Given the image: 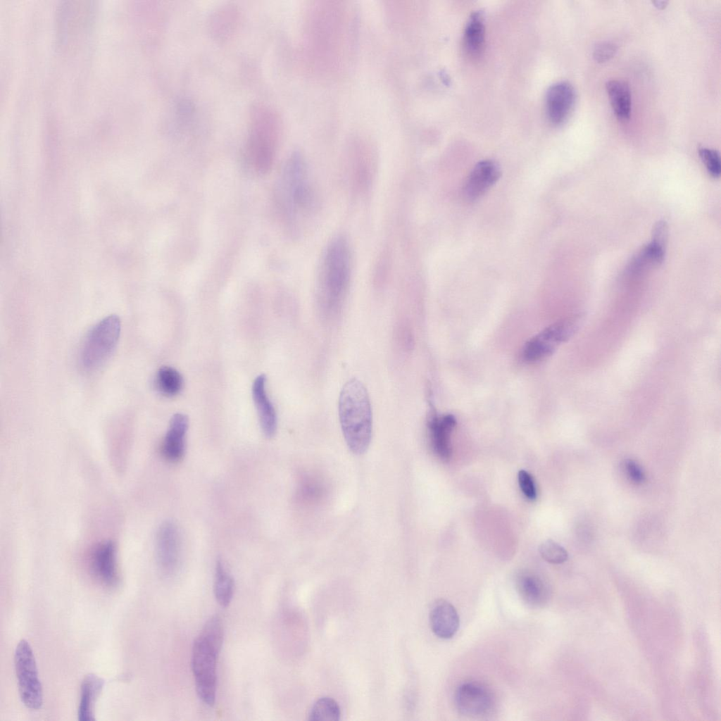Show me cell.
Wrapping results in <instances>:
<instances>
[{"instance_id":"6da1fadb","label":"cell","mask_w":721,"mask_h":721,"mask_svg":"<svg viewBox=\"0 0 721 721\" xmlns=\"http://www.w3.org/2000/svg\"><path fill=\"white\" fill-rule=\"evenodd\" d=\"M280 212L289 228L297 230L315 213L318 201L308 170L300 158L293 157L284 168L277 192Z\"/></svg>"},{"instance_id":"7a4b0ae2","label":"cell","mask_w":721,"mask_h":721,"mask_svg":"<svg viewBox=\"0 0 721 721\" xmlns=\"http://www.w3.org/2000/svg\"><path fill=\"white\" fill-rule=\"evenodd\" d=\"M318 289L321 305L328 313L341 306L352 273V255L347 239L333 238L327 245L318 267Z\"/></svg>"},{"instance_id":"3957f363","label":"cell","mask_w":721,"mask_h":721,"mask_svg":"<svg viewBox=\"0 0 721 721\" xmlns=\"http://www.w3.org/2000/svg\"><path fill=\"white\" fill-rule=\"evenodd\" d=\"M339 417L350 451L356 455L365 453L372 435V409L365 387L356 378L347 381L341 390Z\"/></svg>"},{"instance_id":"277c9868","label":"cell","mask_w":721,"mask_h":721,"mask_svg":"<svg viewBox=\"0 0 721 721\" xmlns=\"http://www.w3.org/2000/svg\"><path fill=\"white\" fill-rule=\"evenodd\" d=\"M280 120L271 107L261 104L250 111L246 159L256 173H268L274 161L281 132Z\"/></svg>"},{"instance_id":"5b68a950","label":"cell","mask_w":721,"mask_h":721,"mask_svg":"<svg viewBox=\"0 0 721 721\" xmlns=\"http://www.w3.org/2000/svg\"><path fill=\"white\" fill-rule=\"evenodd\" d=\"M222 641V636L201 630L192 647V670L196 694L209 706H213L215 701L217 658Z\"/></svg>"},{"instance_id":"8992f818","label":"cell","mask_w":721,"mask_h":721,"mask_svg":"<svg viewBox=\"0 0 721 721\" xmlns=\"http://www.w3.org/2000/svg\"><path fill=\"white\" fill-rule=\"evenodd\" d=\"M121 324L119 317L111 315L100 320L86 335L80 348L81 367L93 371L102 366L112 355L119 340Z\"/></svg>"},{"instance_id":"52a82bcc","label":"cell","mask_w":721,"mask_h":721,"mask_svg":"<svg viewBox=\"0 0 721 721\" xmlns=\"http://www.w3.org/2000/svg\"><path fill=\"white\" fill-rule=\"evenodd\" d=\"M582 321V314L576 313L546 327L525 344L522 351V359L527 363H534L552 355L559 345L577 332Z\"/></svg>"},{"instance_id":"ba28073f","label":"cell","mask_w":721,"mask_h":721,"mask_svg":"<svg viewBox=\"0 0 721 721\" xmlns=\"http://www.w3.org/2000/svg\"><path fill=\"white\" fill-rule=\"evenodd\" d=\"M14 666L22 703L30 710L40 709L43 704L42 686L32 648L25 639H21L16 646Z\"/></svg>"},{"instance_id":"9c48e42d","label":"cell","mask_w":721,"mask_h":721,"mask_svg":"<svg viewBox=\"0 0 721 721\" xmlns=\"http://www.w3.org/2000/svg\"><path fill=\"white\" fill-rule=\"evenodd\" d=\"M454 701L460 713L469 717H482L491 712L494 703L491 691L477 682H466L456 690Z\"/></svg>"},{"instance_id":"30bf717a","label":"cell","mask_w":721,"mask_h":721,"mask_svg":"<svg viewBox=\"0 0 721 721\" xmlns=\"http://www.w3.org/2000/svg\"><path fill=\"white\" fill-rule=\"evenodd\" d=\"M156 559L161 572L173 575L179 565L180 558V537L178 529L171 521L163 522L156 534Z\"/></svg>"},{"instance_id":"8fae6325","label":"cell","mask_w":721,"mask_h":721,"mask_svg":"<svg viewBox=\"0 0 721 721\" xmlns=\"http://www.w3.org/2000/svg\"><path fill=\"white\" fill-rule=\"evenodd\" d=\"M90 566L95 577L103 585L114 587L120 579L117 548L111 541H105L97 544L90 557Z\"/></svg>"},{"instance_id":"7c38bea8","label":"cell","mask_w":721,"mask_h":721,"mask_svg":"<svg viewBox=\"0 0 721 721\" xmlns=\"http://www.w3.org/2000/svg\"><path fill=\"white\" fill-rule=\"evenodd\" d=\"M575 101L573 87L567 82L551 85L546 95V113L549 121L556 125L562 124L571 113Z\"/></svg>"},{"instance_id":"4fadbf2b","label":"cell","mask_w":721,"mask_h":721,"mask_svg":"<svg viewBox=\"0 0 721 721\" xmlns=\"http://www.w3.org/2000/svg\"><path fill=\"white\" fill-rule=\"evenodd\" d=\"M500 176L501 169L497 163L491 160L481 161L475 165L465 182L464 197L470 201L479 199Z\"/></svg>"},{"instance_id":"5bb4252c","label":"cell","mask_w":721,"mask_h":721,"mask_svg":"<svg viewBox=\"0 0 721 721\" xmlns=\"http://www.w3.org/2000/svg\"><path fill=\"white\" fill-rule=\"evenodd\" d=\"M456 424L455 417L450 414L439 416L431 413L428 417L427 427L432 448L443 461H448L451 458L450 435Z\"/></svg>"},{"instance_id":"9a60e30c","label":"cell","mask_w":721,"mask_h":721,"mask_svg":"<svg viewBox=\"0 0 721 721\" xmlns=\"http://www.w3.org/2000/svg\"><path fill=\"white\" fill-rule=\"evenodd\" d=\"M430 622L433 633L443 639H449L457 633L460 619L455 607L445 600L435 602L430 613Z\"/></svg>"},{"instance_id":"2e32d148","label":"cell","mask_w":721,"mask_h":721,"mask_svg":"<svg viewBox=\"0 0 721 721\" xmlns=\"http://www.w3.org/2000/svg\"><path fill=\"white\" fill-rule=\"evenodd\" d=\"M187 427L188 418L185 415L176 413L172 417L161 446V453L168 461L174 463L182 458Z\"/></svg>"},{"instance_id":"e0dca14e","label":"cell","mask_w":721,"mask_h":721,"mask_svg":"<svg viewBox=\"0 0 721 721\" xmlns=\"http://www.w3.org/2000/svg\"><path fill=\"white\" fill-rule=\"evenodd\" d=\"M516 589L524 603L531 608L544 606L550 597L548 584L539 576L530 573L518 577Z\"/></svg>"},{"instance_id":"ac0fdd59","label":"cell","mask_w":721,"mask_h":721,"mask_svg":"<svg viewBox=\"0 0 721 721\" xmlns=\"http://www.w3.org/2000/svg\"><path fill=\"white\" fill-rule=\"evenodd\" d=\"M265 384V376L260 375L253 382L252 394L262 430L266 437H272L277 429V416L275 410L267 396Z\"/></svg>"},{"instance_id":"d6986e66","label":"cell","mask_w":721,"mask_h":721,"mask_svg":"<svg viewBox=\"0 0 721 721\" xmlns=\"http://www.w3.org/2000/svg\"><path fill=\"white\" fill-rule=\"evenodd\" d=\"M105 682L103 678L94 673L86 675L80 685V697L77 709V719L80 721H94L95 704L101 694Z\"/></svg>"},{"instance_id":"ffe728a7","label":"cell","mask_w":721,"mask_h":721,"mask_svg":"<svg viewBox=\"0 0 721 721\" xmlns=\"http://www.w3.org/2000/svg\"><path fill=\"white\" fill-rule=\"evenodd\" d=\"M606 92L612 108L618 119L627 120L630 117L632 96L629 84L622 80H610L606 84Z\"/></svg>"},{"instance_id":"44dd1931","label":"cell","mask_w":721,"mask_h":721,"mask_svg":"<svg viewBox=\"0 0 721 721\" xmlns=\"http://www.w3.org/2000/svg\"><path fill=\"white\" fill-rule=\"evenodd\" d=\"M485 28L484 18L479 11L472 13L464 30V46L466 52L472 57L479 56L484 50Z\"/></svg>"},{"instance_id":"7402d4cb","label":"cell","mask_w":721,"mask_h":721,"mask_svg":"<svg viewBox=\"0 0 721 721\" xmlns=\"http://www.w3.org/2000/svg\"><path fill=\"white\" fill-rule=\"evenodd\" d=\"M234 580L227 572L224 565L218 560L215 566L214 580V594L218 603L227 606L233 597Z\"/></svg>"},{"instance_id":"603a6c76","label":"cell","mask_w":721,"mask_h":721,"mask_svg":"<svg viewBox=\"0 0 721 721\" xmlns=\"http://www.w3.org/2000/svg\"><path fill=\"white\" fill-rule=\"evenodd\" d=\"M155 383L161 394L167 396H173L181 391L183 380L181 375L175 369L164 366L158 370Z\"/></svg>"},{"instance_id":"cb8c5ba5","label":"cell","mask_w":721,"mask_h":721,"mask_svg":"<svg viewBox=\"0 0 721 721\" xmlns=\"http://www.w3.org/2000/svg\"><path fill=\"white\" fill-rule=\"evenodd\" d=\"M341 710L338 703L332 698L322 697L317 700L311 709L309 720L312 721H337L340 719Z\"/></svg>"},{"instance_id":"d4e9b609","label":"cell","mask_w":721,"mask_h":721,"mask_svg":"<svg viewBox=\"0 0 721 721\" xmlns=\"http://www.w3.org/2000/svg\"><path fill=\"white\" fill-rule=\"evenodd\" d=\"M539 551L543 559L553 564L563 563L568 557L567 551L551 539L544 541L539 546Z\"/></svg>"},{"instance_id":"484cf974","label":"cell","mask_w":721,"mask_h":721,"mask_svg":"<svg viewBox=\"0 0 721 721\" xmlns=\"http://www.w3.org/2000/svg\"><path fill=\"white\" fill-rule=\"evenodd\" d=\"M698 153L708 173L713 177H718L721 173L720 158L718 152L708 148H701L698 150Z\"/></svg>"},{"instance_id":"4316f807","label":"cell","mask_w":721,"mask_h":721,"mask_svg":"<svg viewBox=\"0 0 721 721\" xmlns=\"http://www.w3.org/2000/svg\"><path fill=\"white\" fill-rule=\"evenodd\" d=\"M518 483L526 498L531 501L537 498V491L533 478L527 471L520 470L518 472Z\"/></svg>"},{"instance_id":"83f0119b","label":"cell","mask_w":721,"mask_h":721,"mask_svg":"<svg viewBox=\"0 0 721 721\" xmlns=\"http://www.w3.org/2000/svg\"><path fill=\"white\" fill-rule=\"evenodd\" d=\"M617 51V46L609 42L598 44L594 50V58L598 63H604L613 58Z\"/></svg>"},{"instance_id":"f1b7e54d","label":"cell","mask_w":721,"mask_h":721,"mask_svg":"<svg viewBox=\"0 0 721 721\" xmlns=\"http://www.w3.org/2000/svg\"><path fill=\"white\" fill-rule=\"evenodd\" d=\"M625 470L629 479L634 484H641L645 479V475L641 466L633 460H627L625 462Z\"/></svg>"},{"instance_id":"f546056e","label":"cell","mask_w":721,"mask_h":721,"mask_svg":"<svg viewBox=\"0 0 721 721\" xmlns=\"http://www.w3.org/2000/svg\"><path fill=\"white\" fill-rule=\"evenodd\" d=\"M667 237V225L664 220L656 223L653 228L652 242L665 246Z\"/></svg>"},{"instance_id":"4dcf8cb0","label":"cell","mask_w":721,"mask_h":721,"mask_svg":"<svg viewBox=\"0 0 721 721\" xmlns=\"http://www.w3.org/2000/svg\"><path fill=\"white\" fill-rule=\"evenodd\" d=\"M653 4L655 5V6H656V8H658V9H663V8H665V6H667V1H653Z\"/></svg>"}]
</instances>
